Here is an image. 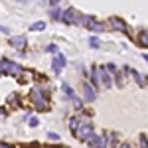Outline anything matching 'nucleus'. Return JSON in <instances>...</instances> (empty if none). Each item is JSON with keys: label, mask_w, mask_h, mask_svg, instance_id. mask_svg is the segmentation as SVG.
Listing matches in <instances>:
<instances>
[{"label": "nucleus", "mask_w": 148, "mask_h": 148, "mask_svg": "<svg viewBox=\"0 0 148 148\" xmlns=\"http://www.w3.org/2000/svg\"><path fill=\"white\" fill-rule=\"evenodd\" d=\"M125 73H128V75H132V79L136 81L138 85H140V87H144V85H146V77H144V75H140V73H138V71H134V69H130V67H125Z\"/></svg>", "instance_id": "obj_6"}, {"label": "nucleus", "mask_w": 148, "mask_h": 148, "mask_svg": "<svg viewBox=\"0 0 148 148\" xmlns=\"http://www.w3.org/2000/svg\"><path fill=\"white\" fill-rule=\"evenodd\" d=\"M30 99H32V103L36 105V109H40V111H47L49 109V103H47L46 99V93H44V89H32V93H30Z\"/></svg>", "instance_id": "obj_1"}, {"label": "nucleus", "mask_w": 148, "mask_h": 148, "mask_svg": "<svg viewBox=\"0 0 148 148\" xmlns=\"http://www.w3.org/2000/svg\"><path fill=\"white\" fill-rule=\"evenodd\" d=\"M65 148H69V146H65Z\"/></svg>", "instance_id": "obj_30"}, {"label": "nucleus", "mask_w": 148, "mask_h": 148, "mask_svg": "<svg viewBox=\"0 0 148 148\" xmlns=\"http://www.w3.org/2000/svg\"><path fill=\"white\" fill-rule=\"evenodd\" d=\"M119 148H132V146H130V144H121Z\"/></svg>", "instance_id": "obj_27"}, {"label": "nucleus", "mask_w": 148, "mask_h": 148, "mask_svg": "<svg viewBox=\"0 0 148 148\" xmlns=\"http://www.w3.org/2000/svg\"><path fill=\"white\" fill-rule=\"evenodd\" d=\"M30 28H32L34 32H38V30H44V28H46V24H44V22H34Z\"/></svg>", "instance_id": "obj_19"}, {"label": "nucleus", "mask_w": 148, "mask_h": 148, "mask_svg": "<svg viewBox=\"0 0 148 148\" xmlns=\"http://www.w3.org/2000/svg\"><path fill=\"white\" fill-rule=\"evenodd\" d=\"M138 42H140V46L148 47V30H146V32H142V34L138 36Z\"/></svg>", "instance_id": "obj_15"}, {"label": "nucleus", "mask_w": 148, "mask_h": 148, "mask_svg": "<svg viewBox=\"0 0 148 148\" xmlns=\"http://www.w3.org/2000/svg\"><path fill=\"white\" fill-rule=\"evenodd\" d=\"M63 22L65 24H79V18H77V12L73 10V8H67V10L63 12Z\"/></svg>", "instance_id": "obj_5"}, {"label": "nucleus", "mask_w": 148, "mask_h": 148, "mask_svg": "<svg viewBox=\"0 0 148 148\" xmlns=\"http://www.w3.org/2000/svg\"><path fill=\"white\" fill-rule=\"evenodd\" d=\"M140 148H148V138L144 136V134L140 136Z\"/></svg>", "instance_id": "obj_23"}, {"label": "nucleus", "mask_w": 148, "mask_h": 148, "mask_svg": "<svg viewBox=\"0 0 148 148\" xmlns=\"http://www.w3.org/2000/svg\"><path fill=\"white\" fill-rule=\"evenodd\" d=\"M47 136H49V140H59V134H56V132H49Z\"/></svg>", "instance_id": "obj_26"}, {"label": "nucleus", "mask_w": 148, "mask_h": 148, "mask_svg": "<svg viewBox=\"0 0 148 148\" xmlns=\"http://www.w3.org/2000/svg\"><path fill=\"white\" fill-rule=\"evenodd\" d=\"M107 69H109V73H114V75H119V71H116V67H114L113 63H109V65H107Z\"/></svg>", "instance_id": "obj_24"}, {"label": "nucleus", "mask_w": 148, "mask_h": 148, "mask_svg": "<svg viewBox=\"0 0 148 148\" xmlns=\"http://www.w3.org/2000/svg\"><path fill=\"white\" fill-rule=\"evenodd\" d=\"M89 30H91V32H103V30H105V26L99 24V22H93L91 26H89Z\"/></svg>", "instance_id": "obj_17"}, {"label": "nucleus", "mask_w": 148, "mask_h": 148, "mask_svg": "<svg viewBox=\"0 0 148 148\" xmlns=\"http://www.w3.org/2000/svg\"><path fill=\"white\" fill-rule=\"evenodd\" d=\"M51 67H53V71H56V73H59L61 69L65 67V57L61 56V53H57V56L53 57V63H51Z\"/></svg>", "instance_id": "obj_9"}, {"label": "nucleus", "mask_w": 148, "mask_h": 148, "mask_svg": "<svg viewBox=\"0 0 148 148\" xmlns=\"http://www.w3.org/2000/svg\"><path fill=\"white\" fill-rule=\"evenodd\" d=\"M0 148H8V144H4V142H2V144H0Z\"/></svg>", "instance_id": "obj_28"}, {"label": "nucleus", "mask_w": 148, "mask_h": 148, "mask_svg": "<svg viewBox=\"0 0 148 148\" xmlns=\"http://www.w3.org/2000/svg\"><path fill=\"white\" fill-rule=\"evenodd\" d=\"M85 123H89V121H87V116H73V119L69 121V126H71V130H73V132H77Z\"/></svg>", "instance_id": "obj_7"}, {"label": "nucleus", "mask_w": 148, "mask_h": 148, "mask_svg": "<svg viewBox=\"0 0 148 148\" xmlns=\"http://www.w3.org/2000/svg\"><path fill=\"white\" fill-rule=\"evenodd\" d=\"M63 91H65V95H67L69 99H75V91H73V89L69 87L67 83H63Z\"/></svg>", "instance_id": "obj_16"}, {"label": "nucleus", "mask_w": 148, "mask_h": 148, "mask_svg": "<svg viewBox=\"0 0 148 148\" xmlns=\"http://www.w3.org/2000/svg\"><path fill=\"white\" fill-rule=\"evenodd\" d=\"M73 107H75L77 111H79V109H81V101H79V99H73Z\"/></svg>", "instance_id": "obj_25"}, {"label": "nucleus", "mask_w": 148, "mask_h": 148, "mask_svg": "<svg viewBox=\"0 0 148 148\" xmlns=\"http://www.w3.org/2000/svg\"><path fill=\"white\" fill-rule=\"evenodd\" d=\"M46 51H49V53H56V56H57V46H56V44H49V46L46 47Z\"/></svg>", "instance_id": "obj_22"}, {"label": "nucleus", "mask_w": 148, "mask_h": 148, "mask_svg": "<svg viewBox=\"0 0 148 148\" xmlns=\"http://www.w3.org/2000/svg\"><path fill=\"white\" fill-rule=\"evenodd\" d=\"M99 75H101V83H103V87H107V89H109V87L113 85V81H111V75H109V69L101 65V67H99Z\"/></svg>", "instance_id": "obj_8"}, {"label": "nucleus", "mask_w": 148, "mask_h": 148, "mask_svg": "<svg viewBox=\"0 0 148 148\" xmlns=\"http://www.w3.org/2000/svg\"><path fill=\"white\" fill-rule=\"evenodd\" d=\"M111 26H113L114 30H119V32H126V24L121 18H111Z\"/></svg>", "instance_id": "obj_12"}, {"label": "nucleus", "mask_w": 148, "mask_h": 148, "mask_svg": "<svg viewBox=\"0 0 148 148\" xmlns=\"http://www.w3.org/2000/svg\"><path fill=\"white\" fill-rule=\"evenodd\" d=\"M83 95H85L87 101H95V97H97V93H95V89H93V85H89V83H83Z\"/></svg>", "instance_id": "obj_11"}, {"label": "nucleus", "mask_w": 148, "mask_h": 148, "mask_svg": "<svg viewBox=\"0 0 148 148\" xmlns=\"http://www.w3.org/2000/svg\"><path fill=\"white\" fill-rule=\"evenodd\" d=\"M32 77H34V73H32V71H24L22 75H20V77H18V83H30V81H32Z\"/></svg>", "instance_id": "obj_14"}, {"label": "nucleus", "mask_w": 148, "mask_h": 148, "mask_svg": "<svg viewBox=\"0 0 148 148\" xmlns=\"http://www.w3.org/2000/svg\"><path fill=\"white\" fill-rule=\"evenodd\" d=\"M144 59H146V61H148V53H144Z\"/></svg>", "instance_id": "obj_29"}, {"label": "nucleus", "mask_w": 148, "mask_h": 148, "mask_svg": "<svg viewBox=\"0 0 148 148\" xmlns=\"http://www.w3.org/2000/svg\"><path fill=\"white\" fill-rule=\"evenodd\" d=\"M91 134H93V126H91V123H85V125H83L79 130L75 132V136L79 138V140H85V142L89 140V136H91Z\"/></svg>", "instance_id": "obj_3"}, {"label": "nucleus", "mask_w": 148, "mask_h": 148, "mask_svg": "<svg viewBox=\"0 0 148 148\" xmlns=\"http://www.w3.org/2000/svg\"><path fill=\"white\" fill-rule=\"evenodd\" d=\"M28 125H30V126H38V125H40V119H38V116H30Z\"/></svg>", "instance_id": "obj_21"}, {"label": "nucleus", "mask_w": 148, "mask_h": 148, "mask_svg": "<svg viewBox=\"0 0 148 148\" xmlns=\"http://www.w3.org/2000/svg\"><path fill=\"white\" fill-rule=\"evenodd\" d=\"M51 18H53V20H63V12L59 10V8L51 10Z\"/></svg>", "instance_id": "obj_18"}, {"label": "nucleus", "mask_w": 148, "mask_h": 148, "mask_svg": "<svg viewBox=\"0 0 148 148\" xmlns=\"http://www.w3.org/2000/svg\"><path fill=\"white\" fill-rule=\"evenodd\" d=\"M89 46H91V47H99L101 44H99V40H97V38L93 36V38H89Z\"/></svg>", "instance_id": "obj_20"}, {"label": "nucleus", "mask_w": 148, "mask_h": 148, "mask_svg": "<svg viewBox=\"0 0 148 148\" xmlns=\"http://www.w3.org/2000/svg\"><path fill=\"white\" fill-rule=\"evenodd\" d=\"M0 63H2V65H0L2 75H18V77L22 75V67H20L16 61H12V59H6V57H4Z\"/></svg>", "instance_id": "obj_2"}, {"label": "nucleus", "mask_w": 148, "mask_h": 148, "mask_svg": "<svg viewBox=\"0 0 148 148\" xmlns=\"http://www.w3.org/2000/svg\"><path fill=\"white\" fill-rule=\"evenodd\" d=\"M107 138H109V136H105V134H103V136H95V134H91L87 142L93 144L95 148H107Z\"/></svg>", "instance_id": "obj_4"}, {"label": "nucleus", "mask_w": 148, "mask_h": 148, "mask_svg": "<svg viewBox=\"0 0 148 148\" xmlns=\"http://www.w3.org/2000/svg\"><path fill=\"white\" fill-rule=\"evenodd\" d=\"M91 83H93V87H99V83H101V75H99V69L97 67L91 69Z\"/></svg>", "instance_id": "obj_13"}, {"label": "nucleus", "mask_w": 148, "mask_h": 148, "mask_svg": "<svg viewBox=\"0 0 148 148\" xmlns=\"http://www.w3.org/2000/svg\"><path fill=\"white\" fill-rule=\"evenodd\" d=\"M8 44L14 46L16 49H24V46H26V38H24V36H14V38L8 40Z\"/></svg>", "instance_id": "obj_10"}]
</instances>
